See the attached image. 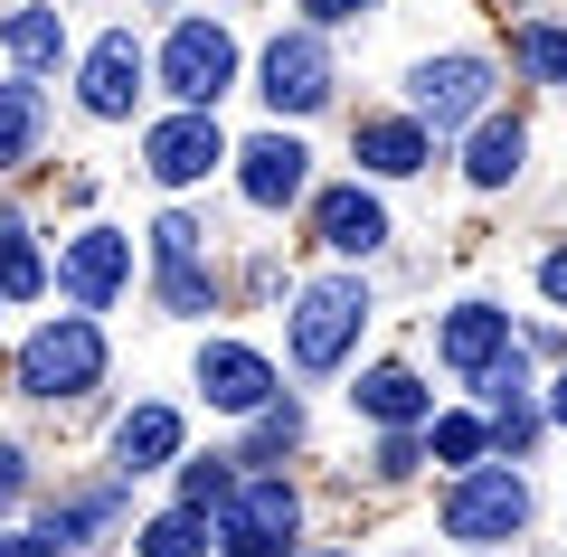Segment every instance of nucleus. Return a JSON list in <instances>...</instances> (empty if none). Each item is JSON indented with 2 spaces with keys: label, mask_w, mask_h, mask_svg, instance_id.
I'll return each instance as SVG.
<instances>
[{
  "label": "nucleus",
  "mask_w": 567,
  "mask_h": 557,
  "mask_svg": "<svg viewBox=\"0 0 567 557\" xmlns=\"http://www.w3.org/2000/svg\"><path fill=\"white\" fill-rule=\"evenodd\" d=\"M350 398H360V416H379V425H416L425 406H435L416 379H406V369H369V379L350 388Z\"/></svg>",
  "instance_id": "19"
},
{
  "label": "nucleus",
  "mask_w": 567,
  "mask_h": 557,
  "mask_svg": "<svg viewBox=\"0 0 567 557\" xmlns=\"http://www.w3.org/2000/svg\"><path fill=\"white\" fill-rule=\"evenodd\" d=\"M162 85L189 104V114H208V104L237 85V39H227L218 20H181L171 48H162Z\"/></svg>",
  "instance_id": "3"
},
{
  "label": "nucleus",
  "mask_w": 567,
  "mask_h": 557,
  "mask_svg": "<svg viewBox=\"0 0 567 557\" xmlns=\"http://www.w3.org/2000/svg\"><path fill=\"white\" fill-rule=\"evenodd\" d=\"M303 142H293V133H256V142H246V152H237V189H246V208H293V199H303Z\"/></svg>",
  "instance_id": "10"
},
{
  "label": "nucleus",
  "mask_w": 567,
  "mask_h": 557,
  "mask_svg": "<svg viewBox=\"0 0 567 557\" xmlns=\"http://www.w3.org/2000/svg\"><path fill=\"white\" fill-rule=\"evenodd\" d=\"M227 501H237L227 454H208V463H189V473H181V510H227Z\"/></svg>",
  "instance_id": "25"
},
{
  "label": "nucleus",
  "mask_w": 567,
  "mask_h": 557,
  "mask_svg": "<svg viewBox=\"0 0 567 557\" xmlns=\"http://www.w3.org/2000/svg\"><path fill=\"white\" fill-rule=\"evenodd\" d=\"M29 293H48V265L20 218H0V302H29Z\"/></svg>",
  "instance_id": "20"
},
{
  "label": "nucleus",
  "mask_w": 567,
  "mask_h": 557,
  "mask_svg": "<svg viewBox=\"0 0 567 557\" xmlns=\"http://www.w3.org/2000/svg\"><path fill=\"white\" fill-rule=\"evenodd\" d=\"M0 48H10L29 76H48V66L66 58V20L58 10H10V20H0Z\"/></svg>",
  "instance_id": "18"
},
{
  "label": "nucleus",
  "mask_w": 567,
  "mask_h": 557,
  "mask_svg": "<svg viewBox=\"0 0 567 557\" xmlns=\"http://www.w3.org/2000/svg\"><path fill=\"white\" fill-rule=\"evenodd\" d=\"M445 529L464 548H492V538H520L529 529V482L520 473H464L445 492Z\"/></svg>",
  "instance_id": "5"
},
{
  "label": "nucleus",
  "mask_w": 567,
  "mask_h": 557,
  "mask_svg": "<svg viewBox=\"0 0 567 557\" xmlns=\"http://www.w3.org/2000/svg\"><path fill=\"white\" fill-rule=\"evenodd\" d=\"M322 246H341V256H379V246H388V208L369 199V189H331V199H322Z\"/></svg>",
  "instance_id": "15"
},
{
  "label": "nucleus",
  "mask_w": 567,
  "mask_h": 557,
  "mask_svg": "<svg viewBox=\"0 0 567 557\" xmlns=\"http://www.w3.org/2000/svg\"><path fill=\"white\" fill-rule=\"evenodd\" d=\"M548 406H558V425H567V379H558V388H548Z\"/></svg>",
  "instance_id": "34"
},
{
  "label": "nucleus",
  "mask_w": 567,
  "mask_h": 557,
  "mask_svg": "<svg viewBox=\"0 0 567 557\" xmlns=\"http://www.w3.org/2000/svg\"><path fill=\"white\" fill-rule=\"evenodd\" d=\"M39 85H0V161H29L39 152Z\"/></svg>",
  "instance_id": "21"
},
{
  "label": "nucleus",
  "mask_w": 567,
  "mask_h": 557,
  "mask_svg": "<svg viewBox=\"0 0 567 557\" xmlns=\"http://www.w3.org/2000/svg\"><path fill=\"white\" fill-rule=\"evenodd\" d=\"M483 444H492V425H483V416H435V463L473 473V463H483Z\"/></svg>",
  "instance_id": "24"
},
{
  "label": "nucleus",
  "mask_w": 567,
  "mask_h": 557,
  "mask_svg": "<svg viewBox=\"0 0 567 557\" xmlns=\"http://www.w3.org/2000/svg\"><path fill=\"white\" fill-rule=\"evenodd\" d=\"M303 10H312V20H322V29H331V20H360L369 0H303Z\"/></svg>",
  "instance_id": "32"
},
{
  "label": "nucleus",
  "mask_w": 567,
  "mask_h": 557,
  "mask_svg": "<svg viewBox=\"0 0 567 557\" xmlns=\"http://www.w3.org/2000/svg\"><path fill=\"white\" fill-rule=\"evenodd\" d=\"M208 548V510H162L142 529V557H199Z\"/></svg>",
  "instance_id": "23"
},
{
  "label": "nucleus",
  "mask_w": 567,
  "mask_h": 557,
  "mask_svg": "<svg viewBox=\"0 0 567 557\" xmlns=\"http://www.w3.org/2000/svg\"><path fill=\"white\" fill-rule=\"evenodd\" d=\"M379 473L398 482V473H416V435H406V425H388V444H379Z\"/></svg>",
  "instance_id": "30"
},
{
  "label": "nucleus",
  "mask_w": 567,
  "mask_h": 557,
  "mask_svg": "<svg viewBox=\"0 0 567 557\" xmlns=\"http://www.w3.org/2000/svg\"><path fill=\"white\" fill-rule=\"evenodd\" d=\"M520 161H529V133L520 123H473V152H464V179L473 189H511V179H520Z\"/></svg>",
  "instance_id": "16"
},
{
  "label": "nucleus",
  "mask_w": 567,
  "mask_h": 557,
  "mask_svg": "<svg viewBox=\"0 0 567 557\" xmlns=\"http://www.w3.org/2000/svg\"><path fill=\"white\" fill-rule=\"evenodd\" d=\"M529 435H539V416H529L520 398H511V406H492V444H502V454H529Z\"/></svg>",
  "instance_id": "28"
},
{
  "label": "nucleus",
  "mask_w": 567,
  "mask_h": 557,
  "mask_svg": "<svg viewBox=\"0 0 567 557\" xmlns=\"http://www.w3.org/2000/svg\"><path fill=\"white\" fill-rule=\"evenodd\" d=\"M76 95H85V114H133V95H142V48H133V29H104L95 48H85V66H76Z\"/></svg>",
  "instance_id": "11"
},
{
  "label": "nucleus",
  "mask_w": 567,
  "mask_h": 557,
  "mask_svg": "<svg viewBox=\"0 0 567 557\" xmlns=\"http://www.w3.org/2000/svg\"><path fill=\"white\" fill-rule=\"evenodd\" d=\"M406 95H416V123H425V133H454V123H473V114L492 104V66H483V58H425Z\"/></svg>",
  "instance_id": "6"
},
{
  "label": "nucleus",
  "mask_w": 567,
  "mask_h": 557,
  "mask_svg": "<svg viewBox=\"0 0 567 557\" xmlns=\"http://www.w3.org/2000/svg\"><path fill=\"white\" fill-rule=\"evenodd\" d=\"M114 454H123V473L171 463V454H181V416H171V406H133V416L114 425Z\"/></svg>",
  "instance_id": "17"
},
{
  "label": "nucleus",
  "mask_w": 567,
  "mask_h": 557,
  "mask_svg": "<svg viewBox=\"0 0 567 557\" xmlns=\"http://www.w3.org/2000/svg\"><path fill=\"white\" fill-rule=\"evenodd\" d=\"M162 302L171 312H208V275L199 265H162Z\"/></svg>",
  "instance_id": "27"
},
{
  "label": "nucleus",
  "mask_w": 567,
  "mask_h": 557,
  "mask_svg": "<svg viewBox=\"0 0 567 557\" xmlns=\"http://www.w3.org/2000/svg\"><path fill=\"white\" fill-rule=\"evenodd\" d=\"M435 350H445L454 379H483L492 359H511V312H492V302H454L445 331H435Z\"/></svg>",
  "instance_id": "13"
},
{
  "label": "nucleus",
  "mask_w": 567,
  "mask_h": 557,
  "mask_svg": "<svg viewBox=\"0 0 567 557\" xmlns=\"http://www.w3.org/2000/svg\"><path fill=\"white\" fill-rule=\"evenodd\" d=\"M20 482H29V463H20V454H10V444H0V501L20 492Z\"/></svg>",
  "instance_id": "33"
},
{
  "label": "nucleus",
  "mask_w": 567,
  "mask_h": 557,
  "mask_svg": "<svg viewBox=\"0 0 567 557\" xmlns=\"http://www.w3.org/2000/svg\"><path fill=\"white\" fill-rule=\"evenodd\" d=\"M539 293H548V302H567V246H558V256L539 265Z\"/></svg>",
  "instance_id": "31"
},
{
  "label": "nucleus",
  "mask_w": 567,
  "mask_h": 557,
  "mask_svg": "<svg viewBox=\"0 0 567 557\" xmlns=\"http://www.w3.org/2000/svg\"><path fill=\"white\" fill-rule=\"evenodd\" d=\"M511 58H520L539 85H567V29H539V20L511 29Z\"/></svg>",
  "instance_id": "22"
},
{
  "label": "nucleus",
  "mask_w": 567,
  "mask_h": 557,
  "mask_svg": "<svg viewBox=\"0 0 567 557\" xmlns=\"http://www.w3.org/2000/svg\"><path fill=\"white\" fill-rule=\"evenodd\" d=\"M152 246H162V265H199V218H181V208H171V218L152 227Z\"/></svg>",
  "instance_id": "26"
},
{
  "label": "nucleus",
  "mask_w": 567,
  "mask_h": 557,
  "mask_svg": "<svg viewBox=\"0 0 567 557\" xmlns=\"http://www.w3.org/2000/svg\"><path fill=\"white\" fill-rule=\"evenodd\" d=\"M123 275H133V237H114V227H85V237L58 256V283H66L76 312H104V302L123 293Z\"/></svg>",
  "instance_id": "9"
},
{
  "label": "nucleus",
  "mask_w": 567,
  "mask_h": 557,
  "mask_svg": "<svg viewBox=\"0 0 567 557\" xmlns=\"http://www.w3.org/2000/svg\"><path fill=\"white\" fill-rule=\"evenodd\" d=\"M360 321H369V293L350 275L303 283V302H293V369H341L350 340H360Z\"/></svg>",
  "instance_id": "2"
},
{
  "label": "nucleus",
  "mask_w": 567,
  "mask_h": 557,
  "mask_svg": "<svg viewBox=\"0 0 567 557\" xmlns=\"http://www.w3.org/2000/svg\"><path fill=\"white\" fill-rule=\"evenodd\" d=\"M303 529V501H293V482H237V501L218 510V548L227 557H284V538Z\"/></svg>",
  "instance_id": "4"
},
{
  "label": "nucleus",
  "mask_w": 567,
  "mask_h": 557,
  "mask_svg": "<svg viewBox=\"0 0 567 557\" xmlns=\"http://www.w3.org/2000/svg\"><path fill=\"white\" fill-rule=\"evenodd\" d=\"M293 435H303V416H293V406H275V416L256 425V454H284V444H293Z\"/></svg>",
  "instance_id": "29"
},
{
  "label": "nucleus",
  "mask_w": 567,
  "mask_h": 557,
  "mask_svg": "<svg viewBox=\"0 0 567 557\" xmlns=\"http://www.w3.org/2000/svg\"><path fill=\"white\" fill-rule=\"evenodd\" d=\"M142 161H152V179H162V189H189V179H208V171L227 161V133H218L208 114H171V123H152Z\"/></svg>",
  "instance_id": "8"
},
{
  "label": "nucleus",
  "mask_w": 567,
  "mask_h": 557,
  "mask_svg": "<svg viewBox=\"0 0 567 557\" xmlns=\"http://www.w3.org/2000/svg\"><path fill=\"white\" fill-rule=\"evenodd\" d=\"M199 388H208V406H227V416H265L275 369H265L256 350H237V340H208L199 350Z\"/></svg>",
  "instance_id": "12"
},
{
  "label": "nucleus",
  "mask_w": 567,
  "mask_h": 557,
  "mask_svg": "<svg viewBox=\"0 0 567 557\" xmlns=\"http://www.w3.org/2000/svg\"><path fill=\"white\" fill-rule=\"evenodd\" d=\"M350 152H360V171H379V179H406V171H425V123L416 114H369L360 133H350Z\"/></svg>",
  "instance_id": "14"
},
{
  "label": "nucleus",
  "mask_w": 567,
  "mask_h": 557,
  "mask_svg": "<svg viewBox=\"0 0 567 557\" xmlns=\"http://www.w3.org/2000/svg\"><path fill=\"white\" fill-rule=\"evenodd\" d=\"M265 104H275V114L331 104V48L312 39V29H284V39L265 48Z\"/></svg>",
  "instance_id": "7"
},
{
  "label": "nucleus",
  "mask_w": 567,
  "mask_h": 557,
  "mask_svg": "<svg viewBox=\"0 0 567 557\" xmlns=\"http://www.w3.org/2000/svg\"><path fill=\"white\" fill-rule=\"evenodd\" d=\"M95 379H104V331L85 312H58L20 350V388H29V398H85Z\"/></svg>",
  "instance_id": "1"
}]
</instances>
